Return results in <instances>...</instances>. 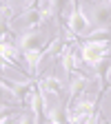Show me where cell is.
<instances>
[{
    "mask_svg": "<svg viewBox=\"0 0 111 124\" xmlns=\"http://www.w3.org/2000/svg\"><path fill=\"white\" fill-rule=\"evenodd\" d=\"M91 18H89V13L85 9V2L82 0H71L69 2V13H67V31L78 38V40H82L91 33Z\"/></svg>",
    "mask_w": 111,
    "mask_h": 124,
    "instance_id": "7a4b0ae2",
    "label": "cell"
},
{
    "mask_svg": "<svg viewBox=\"0 0 111 124\" xmlns=\"http://www.w3.org/2000/svg\"><path fill=\"white\" fill-rule=\"evenodd\" d=\"M38 84H40V89L44 91V95H56L58 100H67L65 98V86H62V80L58 75H53V73H44V75H40L38 78Z\"/></svg>",
    "mask_w": 111,
    "mask_h": 124,
    "instance_id": "3957f363",
    "label": "cell"
},
{
    "mask_svg": "<svg viewBox=\"0 0 111 124\" xmlns=\"http://www.w3.org/2000/svg\"><path fill=\"white\" fill-rule=\"evenodd\" d=\"M80 53L85 60V67H89L93 71L104 58L111 55V36L109 38H82L80 40Z\"/></svg>",
    "mask_w": 111,
    "mask_h": 124,
    "instance_id": "6da1fadb",
    "label": "cell"
}]
</instances>
